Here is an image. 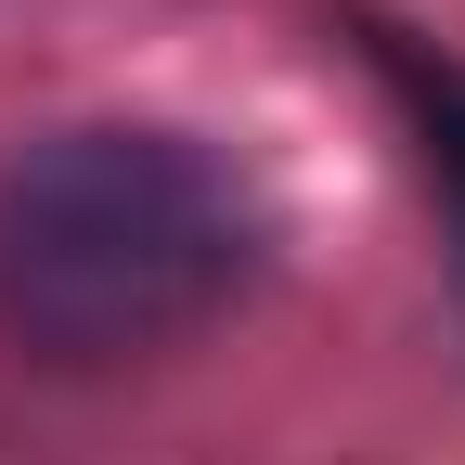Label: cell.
Instances as JSON below:
<instances>
[{
  "label": "cell",
  "mask_w": 465,
  "mask_h": 465,
  "mask_svg": "<svg viewBox=\"0 0 465 465\" xmlns=\"http://www.w3.org/2000/svg\"><path fill=\"white\" fill-rule=\"evenodd\" d=\"M246 284V207L168 130H65L0 182V336L26 362H143Z\"/></svg>",
  "instance_id": "obj_1"
}]
</instances>
